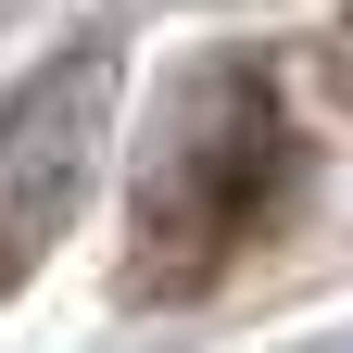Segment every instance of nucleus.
Masks as SVG:
<instances>
[{
  "instance_id": "f257e3e1",
  "label": "nucleus",
  "mask_w": 353,
  "mask_h": 353,
  "mask_svg": "<svg viewBox=\"0 0 353 353\" xmlns=\"http://www.w3.org/2000/svg\"><path fill=\"white\" fill-rule=\"evenodd\" d=\"M278 190H290V126L265 101V76H202L164 152L139 164V265H126L139 303H190L214 265H240Z\"/></svg>"
},
{
  "instance_id": "f03ea898",
  "label": "nucleus",
  "mask_w": 353,
  "mask_h": 353,
  "mask_svg": "<svg viewBox=\"0 0 353 353\" xmlns=\"http://www.w3.org/2000/svg\"><path fill=\"white\" fill-rule=\"evenodd\" d=\"M101 152H114V38L88 26L0 101V290L76 228V202L101 190Z\"/></svg>"
}]
</instances>
